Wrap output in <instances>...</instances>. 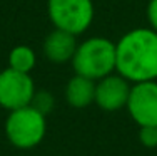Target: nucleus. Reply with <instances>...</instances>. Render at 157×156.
<instances>
[{
	"mask_svg": "<svg viewBox=\"0 0 157 156\" xmlns=\"http://www.w3.org/2000/svg\"><path fill=\"white\" fill-rule=\"evenodd\" d=\"M47 134V116L33 106L9 111L5 119V138L17 150H33Z\"/></svg>",
	"mask_w": 157,
	"mask_h": 156,
	"instance_id": "nucleus-3",
	"label": "nucleus"
},
{
	"mask_svg": "<svg viewBox=\"0 0 157 156\" xmlns=\"http://www.w3.org/2000/svg\"><path fill=\"white\" fill-rule=\"evenodd\" d=\"M70 62L75 74L99 81L115 72V42L99 35L89 37L78 42Z\"/></svg>",
	"mask_w": 157,
	"mask_h": 156,
	"instance_id": "nucleus-2",
	"label": "nucleus"
},
{
	"mask_svg": "<svg viewBox=\"0 0 157 156\" xmlns=\"http://www.w3.org/2000/svg\"><path fill=\"white\" fill-rule=\"evenodd\" d=\"M125 109L139 128L157 126V81L132 84Z\"/></svg>",
	"mask_w": 157,
	"mask_h": 156,
	"instance_id": "nucleus-6",
	"label": "nucleus"
},
{
	"mask_svg": "<svg viewBox=\"0 0 157 156\" xmlns=\"http://www.w3.org/2000/svg\"><path fill=\"white\" fill-rule=\"evenodd\" d=\"M47 14L55 29L80 35L94 22L92 0H47Z\"/></svg>",
	"mask_w": 157,
	"mask_h": 156,
	"instance_id": "nucleus-4",
	"label": "nucleus"
},
{
	"mask_svg": "<svg viewBox=\"0 0 157 156\" xmlns=\"http://www.w3.org/2000/svg\"><path fill=\"white\" fill-rule=\"evenodd\" d=\"M115 72L130 84L157 81V32L137 27L115 42Z\"/></svg>",
	"mask_w": 157,
	"mask_h": 156,
	"instance_id": "nucleus-1",
	"label": "nucleus"
},
{
	"mask_svg": "<svg viewBox=\"0 0 157 156\" xmlns=\"http://www.w3.org/2000/svg\"><path fill=\"white\" fill-rule=\"evenodd\" d=\"M132 84L119 72H112L102 79L95 81V101L94 104L105 113L125 109Z\"/></svg>",
	"mask_w": 157,
	"mask_h": 156,
	"instance_id": "nucleus-7",
	"label": "nucleus"
},
{
	"mask_svg": "<svg viewBox=\"0 0 157 156\" xmlns=\"http://www.w3.org/2000/svg\"><path fill=\"white\" fill-rule=\"evenodd\" d=\"M78 42H77V35L70 34V32L60 30V29H55L47 34V37L44 39V55L54 64H65L70 62L75 54Z\"/></svg>",
	"mask_w": 157,
	"mask_h": 156,
	"instance_id": "nucleus-8",
	"label": "nucleus"
},
{
	"mask_svg": "<svg viewBox=\"0 0 157 156\" xmlns=\"http://www.w3.org/2000/svg\"><path fill=\"white\" fill-rule=\"evenodd\" d=\"M147 20H149V27L157 32V0H149V3H147Z\"/></svg>",
	"mask_w": 157,
	"mask_h": 156,
	"instance_id": "nucleus-13",
	"label": "nucleus"
},
{
	"mask_svg": "<svg viewBox=\"0 0 157 156\" xmlns=\"http://www.w3.org/2000/svg\"><path fill=\"white\" fill-rule=\"evenodd\" d=\"M37 87L32 76L15 69H3L0 72V106L7 111L29 106Z\"/></svg>",
	"mask_w": 157,
	"mask_h": 156,
	"instance_id": "nucleus-5",
	"label": "nucleus"
},
{
	"mask_svg": "<svg viewBox=\"0 0 157 156\" xmlns=\"http://www.w3.org/2000/svg\"><path fill=\"white\" fill-rule=\"evenodd\" d=\"M65 99L69 106L85 109L95 101V81L80 74H74L65 86Z\"/></svg>",
	"mask_w": 157,
	"mask_h": 156,
	"instance_id": "nucleus-9",
	"label": "nucleus"
},
{
	"mask_svg": "<svg viewBox=\"0 0 157 156\" xmlns=\"http://www.w3.org/2000/svg\"><path fill=\"white\" fill-rule=\"evenodd\" d=\"M37 64V54L30 46H15L9 54V67L30 74Z\"/></svg>",
	"mask_w": 157,
	"mask_h": 156,
	"instance_id": "nucleus-10",
	"label": "nucleus"
},
{
	"mask_svg": "<svg viewBox=\"0 0 157 156\" xmlns=\"http://www.w3.org/2000/svg\"><path fill=\"white\" fill-rule=\"evenodd\" d=\"M30 106H33L37 111H40L42 114L47 116V114L54 109V98H52V94L48 91L39 89V91H35V94H33Z\"/></svg>",
	"mask_w": 157,
	"mask_h": 156,
	"instance_id": "nucleus-11",
	"label": "nucleus"
},
{
	"mask_svg": "<svg viewBox=\"0 0 157 156\" xmlns=\"http://www.w3.org/2000/svg\"><path fill=\"white\" fill-rule=\"evenodd\" d=\"M139 141L144 148H157V126H140Z\"/></svg>",
	"mask_w": 157,
	"mask_h": 156,
	"instance_id": "nucleus-12",
	"label": "nucleus"
}]
</instances>
